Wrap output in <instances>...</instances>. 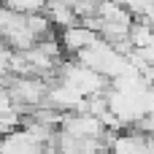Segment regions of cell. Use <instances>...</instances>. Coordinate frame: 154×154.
Returning a JSON list of instances; mask_svg holds the SVG:
<instances>
[{"instance_id": "1", "label": "cell", "mask_w": 154, "mask_h": 154, "mask_svg": "<svg viewBox=\"0 0 154 154\" xmlns=\"http://www.w3.org/2000/svg\"><path fill=\"white\" fill-rule=\"evenodd\" d=\"M54 79H60L62 84H68L70 89H76L81 97L100 95V92H106V89H108V79H106L103 73H97V70H92V68L81 65L79 60H73V62H60V68H57V76H54Z\"/></svg>"}, {"instance_id": "2", "label": "cell", "mask_w": 154, "mask_h": 154, "mask_svg": "<svg viewBox=\"0 0 154 154\" xmlns=\"http://www.w3.org/2000/svg\"><path fill=\"white\" fill-rule=\"evenodd\" d=\"M8 89H11V97H14L16 108L24 114V111H32V108L43 106L49 81L41 79V76H11Z\"/></svg>"}, {"instance_id": "3", "label": "cell", "mask_w": 154, "mask_h": 154, "mask_svg": "<svg viewBox=\"0 0 154 154\" xmlns=\"http://www.w3.org/2000/svg\"><path fill=\"white\" fill-rule=\"evenodd\" d=\"M62 133H70L76 138H103L108 133V127L103 125L100 116L89 114V111H68L60 116V127Z\"/></svg>"}, {"instance_id": "4", "label": "cell", "mask_w": 154, "mask_h": 154, "mask_svg": "<svg viewBox=\"0 0 154 154\" xmlns=\"http://www.w3.org/2000/svg\"><path fill=\"white\" fill-rule=\"evenodd\" d=\"M97 38H100V35H97V30H92V27H87V24H81V22L62 27V30H60V35H57V41H60L62 51H68V54H73V57H76L81 49H87L89 43H95Z\"/></svg>"}, {"instance_id": "5", "label": "cell", "mask_w": 154, "mask_h": 154, "mask_svg": "<svg viewBox=\"0 0 154 154\" xmlns=\"http://www.w3.org/2000/svg\"><path fill=\"white\" fill-rule=\"evenodd\" d=\"M43 14L49 16L51 27H60V30L79 22L76 8H73V0H46L43 3Z\"/></svg>"}, {"instance_id": "6", "label": "cell", "mask_w": 154, "mask_h": 154, "mask_svg": "<svg viewBox=\"0 0 154 154\" xmlns=\"http://www.w3.org/2000/svg\"><path fill=\"white\" fill-rule=\"evenodd\" d=\"M127 41H130L133 49L149 46L154 41V27L149 22H143V19H133V24H130V30H127Z\"/></svg>"}, {"instance_id": "7", "label": "cell", "mask_w": 154, "mask_h": 154, "mask_svg": "<svg viewBox=\"0 0 154 154\" xmlns=\"http://www.w3.org/2000/svg\"><path fill=\"white\" fill-rule=\"evenodd\" d=\"M46 0H5V5L14 14H32V11H43Z\"/></svg>"}, {"instance_id": "8", "label": "cell", "mask_w": 154, "mask_h": 154, "mask_svg": "<svg viewBox=\"0 0 154 154\" xmlns=\"http://www.w3.org/2000/svg\"><path fill=\"white\" fill-rule=\"evenodd\" d=\"M116 3H119L122 8H127V11H130L135 19H141V16H143V14L152 8L154 0H116Z\"/></svg>"}, {"instance_id": "9", "label": "cell", "mask_w": 154, "mask_h": 154, "mask_svg": "<svg viewBox=\"0 0 154 154\" xmlns=\"http://www.w3.org/2000/svg\"><path fill=\"white\" fill-rule=\"evenodd\" d=\"M5 49H8V46H5V43H3V41H0V51H5Z\"/></svg>"}]
</instances>
